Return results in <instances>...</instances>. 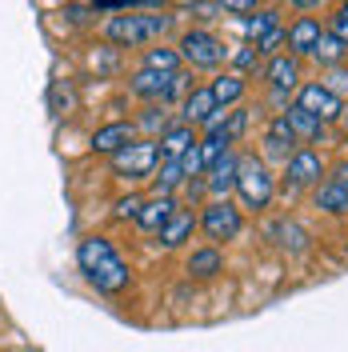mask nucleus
I'll use <instances>...</instances> for the list:
<instances>
[{"instance_id": "nucleus-10", "label": "nucleus", "mask_w": 348, "mask_h": 352, "mask_svg": "<svg viewBox=\"0 0 348 352\" xmlns=\"http://www.w3.org/2000/svg\"><path fill=\"white\" fill-rule=\"evenodd\" d=\"M320 176H325V160H320V153H312V148H296V153L284 160V184L288 188L320 184Z\"/></svg>"}, {"instance_id": "nucleus-17", "label": "nucleus", "mask_w": 348, "mask_h": 352, "mask_svg": "<svg viewBox=\"0 0 348 352\" xmlns=\"http://www.w3.org/2000/svg\"><path fill=\"white\" fill-rule=\"evenodd\" d=\"M180 212V204H176V197H149L144 204H140V217H136V224L144 228V232H160L168 220Z\"/></svg>"}, {"instance_id": "nucleus-15", "label": "nucleus", "mask_w": 348, "mask_h": 352, "mask_svg": "<svg viewBox=\"0 0 348 352\" xmlns=\"http://www.w3.org/2000/svg\"><path fill=\"white\" fill-rule=\"evenodd\" d=\"M184 272H188V280H213V276L224 272V252H220L217 244L193 248L188 261H184Z\"/></svg>"}, {"instance_id": "nucleus-20", "label": "nucleus", "mask_w": 348, "mask_h": 352, "mask_svg": "<svg viewBox=\"0 0 348 352\" xmlns=\"http://www.w3.org/2000/svg\"><path fill=\"white\" fill-rule=\"evenodd\" d=\"M244 88H248V85H244V76H240V72H220V76H213L208 92H213L217 109H232V104H240Z\"/></svg>"}, {"instance_id": "nucleus-39", "label": "nucleus", "mask_w": 348, "mask_h": 352, "mask_svg": "<svg viewBox=\"0 0 348 352\" xmlns=\"http://www.w3.org/2000/svg\"><path fill=\"white\" fill-rule=\"evenodd\" d=\"M340 4H345V8H348V0H340Z\"/></svg>"}, {"instance_id": "nucleus-25", "label": "nucleus", "mask_w": 348, "mask_h": 352, "mask_svg": "<svg viewBox=\"0 0 348 352\" xmlns=\"http://www.w3.org/2000/svg\"><path fill=\"white\" fill-rule=\"evenodd\" d=\"M144 68H153V72H180L184 60H180V52H176V48L156 44V48H144Z\"/></svg>"}, {"instance_id": "nucleus-38", "label": "nucleus", "mask_w": 348, "mask_h": 352, "mask_svg": "<svg viewBox=\"0 0 348 352\" xmlns=\"http://www.w3.org/2000/svg\"><path fill=\"white\" fill-rule=\"evenodd\" d=\"M340 116H345V124H348V100H345V112H340Z\"/></svg>"}, {"instance_id": "nucleus-12", "label": "nucleus", "mask_w": 348, "mask_h": 352, "mask_svg": "<svg viewBox=\"0 0 348 352\" xmlns=\"http://www.w3.org/2000/svg\"><path fill=\"white\" fill-rule=\"evenodd\" d=\"M320 21L316 16H296V21L284 28V44H288V52L301 60V56H312V48H316V41H320Z\"/></svg>"}, {"instance_id": "nucleus-3", "label": "nucleus", "mask_w": 348, "mask_h": 352, "mask_svg": "<svg viewBox=\"0 0 348 352\" xmlns=\"http://www.w3.org/2000/svg\"><path fill=\"white\" fill-rule=\"evenodd\" d=\"M240 192V204L244 208H252V212H264L272 197H276V176L268 173V164H264L261 156H240L237 164V184H232Z\"/></svg>"}, {"instance_id": "nucleus-31", "label": "nucleus", "mask_w": 348, "mask_h": 352, "mask_svg": "<svg viewBox=\"0 0 348 352\" xmlns=\"http://www.w3.org/2000/svg\"><path fill=\"white\" fill-rule=\"evenodd\" d=\"M220 129H224V136H228V140H240V136H244V129H248V109H232L228 116H224V124H220Z\"/></svg>"}, {"instance_id": "nucleus-30", "label": "nucleus", "mask_w": 348, "mask_h": 352, "mask_svg": "<svg viewBox=\"0 0 348 352\" xmlns=\"http://www.w3.org/2000/svg\"><path fill=\"white\" fill-rule=\"evenodd\" d=\"M88 65L96 68V72H105V76L116 72V65H120V60H116V48H112V44H100L96 52H88Z\"/></svg>"}, {"instance_id": "nucleus-16", "label": "nucleus", "mask_w": 348, "mask_h": 352, "mask_svg": "<svg viewBox=\"0 0 348 352\" xmlns=\"http://www.w3.org/2000/svg\"><path fill=\"white\" fill-rule=\"evenodd\" d=\"M132 140H136V124H129V120H112V124L92 132V153L116 156L124 144H132Z\"/></svg>"}, {"instance_id": "nucleus-8", "label": "nucleus", "mask_w": 348, "mask_h": 352, "mask_svg": "<svg viewBox=\"0 0 348 352\" xmlns=\"http://www.w3.org/2000/svg\"><path fill=\"white\" fill-rule=\"evenodd\" d=\"M296 104L305 112H312L316 120H336L340 112H345V100L332 92V88H325L320 80H308V85H301V96H296Z\"/></svg>"}, {"instance_id": "nucleus-34", "label": "nucleus", "mask_w": 348, "mask_h": 352, "mask_svg": "<svg viewBox=\"0 0 348 352\" xmlns=\"http://www.w3.org/2000/svg\"><path fill=\"white\" fill-rule=\"evenodd\" d=\"M140 204H144V200H140V197H124V200H116V217H120V220H136V217H140Z\"/></svg>"}, {"instance_id": "nucleus-13", "label": "nucleus", "mask_w": 348, "mask_h": 352, "mask_svg": "<svg viewBox=\"0 0 348 352\" xmlns=\"http://www.w3.org/2000/svg\"><path fill=\"white\" fill-rule=\"evenodd\" d=\"M237 164H240V156L228 148V153H220L217 160L204 168V188L213 192V200L232 192V184H237Z\"/></svg>"}, {"instance_id": "nucleus-18", "label": "nucleus", "mask_w": 348, "mask_h": 352, "mask_svg": "<svg viewBox=\"0 0 348 352\" xmlns=\"http://www.w3.org/2000/svg\"><path fill=\"white\" fill-rule=\"evenodd\" d=\"M213 112H217V100H213L208 85L193 88V92L184 96V104H180V124H188V129H196V124H208V120H213Z\"/></svg>"}, {"instance_id": "nucleus-24", "label": "nucleus", "mask_w": 348, "mask_h": 352, "mask_svg": "<svg viewBox=\"0 0 348 352\" xmlns=\"http://www.w3.org/2000/svg\"><path fill=\"white\" fill-rule=\"evenodd\" d=\"M276 28H281V12H276V8H257V12L244 21V32H248V41H257V44H261L268 32H276Z\"/></svg>"}, {"instance_id": "nucleus-7", "label": "nucleus", "mask_w": 348, "mask_h": 352, "mask_svg": "<svg viewBox=\"0 0 348 352\" xmlns=\"http://www.w3.org/2000/svg\"><path fill=\"white\" fill-rule=\"evenodd\" d=\"M112 160V173L116 176H129V180H144V176L156 173V164H160V148H156L153 136H144V140H132V144H124L116 156H109Z\"/></svg>"}, {"instance_id": "nucleus-14", "label": "nucleus", "mask_w": 348, "mask_h": 352, "mask_svg": "<svg viewBox=\"0 0 348 352\" xmlns=\"http://www.w3.org/2000/svg\"><path fill=\"white\" fill-rule=\"evenodd\" d=\"M264 80L272 85V92H292L301 85V60L292 52H276L268 60V68H264Z\"/></svg>"}, {"instance_id": "nucleus-36", "label": "nucleus", "mask_w": 348, "mask_h": 352, "mask_svg": "<svg viewBox=\"0 0 348 352\" xmlns=\"http://www.w3.org/2000/svg\"><path fill=\"white\" fill-rule=\"evenodd\" d=\"M281 44H284V28H276V32H268V36L257 44V52H261V56H264V52H272V56H276V48H281Z\"/></svg>"}, {"instance_id": "nucleus-33", "label": "nucleus", "mask_w": 348, "mask_h": 352, "mask_svg": "<svg viewBox=\"0 0 348 352\" xmlns=\"http://www.w3.org/2000/svg\"><path fill=\"white\" fill-rule=\"evenodd\" d=\"M224 12H232V16H252L257 12V0H217Z\"/></svg>"}, {"instance_id": "nucleus-35", "label": "nucleus", "mask_w": 348, "mask_h": 352, "mask_svg": "<svg viewBox=\"0 0 348 352\" xmlns=\"http://www.w3.org/2000/svg\"><path fill=\"white\" fill-rule=\"evenodd\" d=\"M328 32H332L336 41H345V44H348V8H340V12L332 16V24H328Z\"/></svg>"}, {"instance_id": "nucleus-4", "label": "nucleus", "mask_w": 348, "mask_h": 352, "mask_svg": "<svg viewBox=\"0 0 348 352\" xmlns=\"http://www.w3.org/2000/svg\"><path fill=\"white\" fill-rule=\"evenodd\" d=\"M196 228H200V232H204V236L220 248V244H228V241H237V236H240L244 217H240V208L228 197H217V200H208V204L200 208Z\"/></svg>"}, {"instance_id": "nucleus-27", "label": "nucleus", "mask_w": 348, "mask_h": 352, "mask_svg": "<svg viewBox=\"0 0 348 352\" xmlns=\"http://www.w3.org/2000/svg\"><path fill=\"white\" fill-rule=\"evenodd\" d=\"M173 124L168 120V104H144L140 116H136V132H164Z\"/></svg>"}, {"instance_id": "nucleus-28", "label": "nucleus", "mask_w": 348, "mask_h": 352, "mask_svg": "<svg viewBox=\"0 0 348 352\" xmlns=\"http://www.w3.org/2000/svg\"><path fill=\"white\" fill-rule=\"evenodd\" d=\"M272 236H276L281 248H292V252H301V248L308 244V232L296 224V220H281V224L272 228Z\"/></svg>"}, {"instance_id": "nucleus-37", "label": "nucleus", "mask_w": 348, "mask_h": 352, "mask_svg": "<svg viewBox=\"0 0 348 352\" xmlns=\"http://www.w3.org/2000/svg\"><path fill=\"white\" fill-rule=\"evenodd\" d=\"M292 4H296V8H305V12H308V8H316V4H325V0H292Z\"/></svg>"}, {"instance_id": "nucleus-23", "label": "nucleus", "mask_w": 348, "mask_h": 352, "mask_svg": "<svg viewBox=\"0 0 348 352\" xmlns=\"http://www.w3.org/2000/svg\"><path fill=\"white\" fill-rule=\"evenodd\" d=\"M312 56H316L325 68H340L348 60V44L336 41V36L325 28V32H320V41H316V48H312Z\"/></svg>"}, {"instance_id": "nucleus-21", "label": "nucleus", "mask_w": 348, "mask_h": 352, "mask_svg": "<svg viewBox=\"0 0 348 352\" xmlns=\"http://www.w3.org/2000/svg\"><path fill=\"white\" fill-rule=\"evenodd\" d=\"M193 228H196V217L180 208V212H176V217L160 228V232H156V236H160V248H180V244L193 236Z\"/></svg>"}, {"instance_id": "nucleus-9", "label": "nucleus", "mask_w": 348, "mask_h": 352, "mask_svg": "<svg viewBox=\"0 0 348 352\" xmlns=\"http://www.w3.org/2000/svg\"><path fill=\"white\" fill-rule=\"evenodd\" d=\"M296 144H301V140H296V132L288 129V120H284V112L281 116H272V120H268V124H264V136H261V160L264 164H268V160H288V156L296 153Z\"/></svg>"}, {"instance_id": "nucleus-11", "label": "nucleus", "mask_w": 348, "mask_h": 352, "mask_svg": "<svg viewBox=\"0 0 348 352\" xmlns=\"http://www.w3.org/2000/svg\"><path fill=\"white\" fill-rule=\"evenodd\" d=\"M316 208L320 212H332V217H340V212H348V164H340V168H332V173L316 184Z\"/></svg>"}, {"instance_id": "nucleus-6", "label": "nucleus", "mask_w": 348, "mask_h": 352, "mask_svg": "<svg viewBox=\"0 0 348 352\" xmlns=\"http://www.w3.org/2000/svg\"><path fill=\"white\" fill-rule=\"evenodd\" d=\"M180 60L193 68H220L224 65V56H228V48L220 41L217 32H208V28H188L184 36H180Z\"/></svg>"}, {"instance_id": "nucleus-19", "label": "nucleus", "mask_w": 348, "mask_h": 352, "mask_svg": "<svg viewBox=\"0 0 348 352\" xmlns=\"http://www.w3.org/2000/svg\"><path fill=\"white\" fill-rule=\"evenodd\" d=\"M196 144V136L188 124H168V129L160 132V140H156V148H160V160H180V156L188 153Z\"/></svg>"}, {"instance_id": "nucleus-1", "label": "nucleus", "mask_w": 348, "mask_h": 352, "mask_svg": "<svg viewBox=\"0 0 348 352\" xmlns=\"http://www.w3.org/2000/svg\"><path fill=\"white\" fill-rule=\"evenodd\" d=\"M76 268L85 272V280L100 296H120L132 285L129 261L116 252V244L109 236H85V241L76 244Z\"/></svg>"}, {"instance_id": "nucleus-2", "label": "nucleus", "mask_w": 348, "mask_h": 352, "mask_svg": "<svg viewBox=\"0 0 348 352\" xmlns=\"http://www.w3.org/2000/svg\"><path fill=\"white\" fill-rule=\"evenodd\" d=\"M173 28V12L156 8V12H140V8H129V12H112L105 16L100 32L112 48H136V44H156L164 32Z\"/></svg>"}, {"instance_id": "nucleus-22", "label": "nucleus", "mask_w": 348, "mask_h": 352, "mask_svg": "<svg viewBox=\"0 0 348 352\" xmlns=\"http://www.w3.org/2000/svg\"><path fill=\"white\" fill-rule=\"evenodd\" d=\"M284 120H288V129L296 132V140H312V136L325 132V120H316V116L305 112L301 104H288V109H284Z\"/></svg>"}, {"instance_id": "nucleus-5", "label": "nucleus", "mask_w": 348, "mask_h": 352, "mask_svg": "<svg viewBox=\"0 0 348 352\" xmlns=\"http://www.w3.org/2000/svg\"><path fill=\"white\" fill-rule=\"evenodd\" d=\"M184 68L180 72H153V68H140V72H132L129 80V92L132 96H140L144 104H173L176 92H184Z\"/></svg>"}, {"instance_id": "nucleus-32", "label": "nucleus", "mask_w": 348, "mask_h": 352, "mask_svg": "<svg viewBox=\"0 0 348 352\" xmlns=\"http://www.w3.org/2000/svg\"><path fill=\"white\" fill-rule=\"evenodd\" d=\"M257 60H261L257 44H244V48H237V52H232V72H244V68H257Z\"/></svg>"}, {"instance_id": "nucleus-29", "label": "nucleus", "mask_w": 348, "mask_h": 352, "mask_svg": "<svg viewBox=\"0 0 348 352\" xmlns=\"http://www.w3.org/2000/svg\"><path fill=\"white\" fill-rule=\"evenodd\" d=\"M180 168H184V180H200V176H204V168H208V164H204V153H200V140H196L184 156H180Z\"/></svg>"}, {"instance_id": "nucleus-26", "label": "nucleus", "mask_w": 348, "mask_h": 352, "mask_svg": "<svg viewBox=\"0 0 348 352\" xmlns=\"http://www.w3.org/2000/svg\"><path fill=\"white\" fill-rule=\"evenodd\" d=\"M180 184H184V168H180V160H164V164H160V176H153L156 197H173Z\"/></svg>"}]
</instances>
